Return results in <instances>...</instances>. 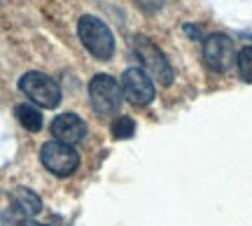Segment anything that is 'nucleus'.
Wrapping results in <instances>:
<instances>
[{
    "label": "nucleus",
    "instance_id": "2eb2a0df",
    "mask_svg": "<svg viewBox=\"0 0 252 226\" xmlns=\"http://www.w3.org/2000/svg\"><path fill=\"white\" fill-rule=\"evenodd\" d=\"M19 226H47V224H37V222H33V219H24Z\"/></svg>",
    "mask_w": 252,
    "mask_h": 226
},
{
    "label": "nucleus",
    "instance_id": "4468645a",
    "mask_svg": "<svg viewBox=\"0 0 252 226\" xmlns=\"http://www.w3.org/2000/svg\"><path fill=\"white\" fill-rule=\"evenodd\" d=\"M185 33L191 37H201V30H198L196 26H191V24H185Z\"/></svg>",
    "mask_w": 252,
    "mask_h": 226
},
{
    "label": "nucleus",
    "instance_id": "7ed1b4c3",
    "mask_svg": "<svg viewBox=\"0 0 252 226\" xmlns=\"http://www.w3.org/2000/svg\"><path fill=\"white\" fill-rule=\"evenodd\" d=\"M19 89H21L24 96H28L40 108L52 110L61 103V86H59V82L52 80L45 73H37V70H31V73L21 75Z\"/></svg>",
    "mask_w": 252,
    "mask_h": 226
},
{
    "label": "nucleus",
    "instance_id": "423d86ee",
    "mask_svg": "<svg viewBox=\"0 0 252 226\" xmlns=\"http://www.w3.org/2000/svg\"><path fill=\"white\" fill-rule=\"evenodd\" d=\"M238 52H236L234 40L224 33H213L203 42V61L213 73H229L236 65Z\"/></svg>",
    "mask_w": 252,
    "mask_h": 226
},
{
    "label": "nucleus",
    "instance_id": "ddd939ff",
    "mask_svg": "<svg viewBox=\"0 0 252 226\" xmlns=\"http://www.w3.org/2000/svg\"><path fill=\"white\" fill-rule=\"evenodd\" d=\"M135 2H138L140 9L147 12V14H154V12H159V9L166 5V0H135Z\"/></svg>",
    "mask_w": 252,
    "mask_h": 226
},
{
    "label": "nucleus",
    "instance_id": "20e7f679",
    "mask_svg": "<svg viewBox=\"0 0 252 226\" xmlns=\"http://www.w3.org/2000/svg\"><path fill=\"white\" fill-rule=\"evenodd\" d=\"M40 161L56 177H68L80 168V154L72 145H63L59 140H49L40 149Z\"/></svg>",
    "mask_w": 252,
    "mask_h": 226
},
{
    "label": "nucleus",
    "instance_id": "f03ea898",
    "mask_svg": "<svg viewBox=\"0 0 252 226\" xmlns=\"http://www.w3.org/2000/svg\"><path fill=\"white\" fill-rule=\"evenodd\" d=\"M89 103L94 112L100 117H110L115 114L122 103H124V93H122V84H119L112 75H96L89 82Z\"/></svg>",
    "mask_w": 252,
    "mask_h": 226
},
{
    "label": "nucleus",
    "instance_id": "f257e3e1",
    "mask_svg": "<svg viewBox=\"0 0 252 226\" xmlns=\"http://www.w3.org/2000/svg\"><path fill=\"white\" fill-rule=\"evenodd\" d=\"M77 35H80L84 49L91 56H96L98 61H108L115 54V35L103 19L94 17V14H84L77 24Z\"/></svg>",
    "mask_w": 252,
    "mask_h": 226
},
{
    "label": "nucleus",
    "instance_id": "9b49d317",
    "mask_svg": "<svg viewBox=\"0 0 252 226\" xmlns=\"http://www.w3.org/2000/svg\"><path fill=\"white\" fill-rule=\"evenodd\" d=\"M236 68L243 82H252V47H243L236 58Z\"/></svg>",
    "mask_w": 252,
    "mask_h": 226
},
{
    "label": "nucleus",
    "instance_id": "6e6552de",
    "mask_svg": "<svg viewBox=\"0 0 252 226\" xmlns=\"http://www.w3.org/2000/svg\"><path fill=\"white\" fill-rule=\"evenodd\" d=\"M52 136L63 145H77L87 136V124L75 112H63L52 121Z\"/></svg>",
    "mask_w": 252,
    "mask_h": 226
},
{
    "label": "nucleus",
    "instance_id": "1a4fd4ad",
    "mask_svg": "<svg viewBox=\"0 0 252 226\" xmlns=\"http://www.w3.org/2000/svg\"><path fill=\"white\" fill-rule=\"evenodd\" d=\"M12 208L14 212H19L24 219H33L35 215L42 212V198L37 196L33 189H26V187H17L12 191Z\"/></svg>",
    "mask_w": 252,
    "mask_h": 226
},
{
    "label": "nucleus",
    "instance_id": "39448f33",
    "mask_svg": "<svg viewBox=\"0 0 252 226\" xmlns=\"http://www.w3.org/2000/svg\"><path fill=\"white\" fill-rule=\"evenodd\" d=\"M135 56L143 61L145 73L150 75L152 80H157L163 86H171L173 84V68L168 63V58L159 47L154 45L152 40L147 37H135Z\"/></svg>",
    "mask_w": 252,
    "mask_h": 226
},
{
    "label": "nucleus",
    "instance_id": "0eeeda50",
    "mask_svg": "<svg viewBox=\"0 0 252 226\" xmlns=\"http://www.w3.org/2000/svg\"><path fill=\"white\" fill-rule=\"evenodd\" d=\"M119 84H122L124 98L128 103H133V105H150L154 100V93H157L154 80L145 73L143 68H128V70H124Z\"/></svg>",
    "mask_w": 252,
    "mask_h": 226
},
{
    "label": "nucleus",
    "instance_id": "9d476101",
    "mask_svg": "<svg viewBox=\"0 0 252 226\" xmlns=\"http://www.w3.org/2000/svg\"><path fill=\"white\" fill-rule=\"evenodd\" d=\"M14 117L19 119V124L26 128V131H31V133H35V131H40L42 128V112L33 105V103H19L17 108H14Z\"/></svg>",
    "mask_w": 252,
    "mask_h": 226
},
{
    "label": "nucleus",
    "instance_id": "f8f14e48",
    "mask_svg": "<svg viewBox=\"0 0 252 226\" xmlns=\"http://www.w3.org/2000/svg\"><path fill=\"white\" fill-rule=\"evenodd\" d=\"M112 136L117 140H126V138L135 136V121L131 117H117L112 121Z\"/></svg>",
    "mask_w": 252,
    "mask_h": 226
}]
</instances>
